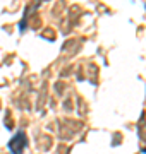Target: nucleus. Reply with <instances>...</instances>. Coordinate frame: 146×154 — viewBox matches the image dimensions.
<instances>
[{"label": "nucleus", "instance_id": "f257e3e1", "mask_svg": "<svg viewBox=\"0 0 146 154\" xmlns=\"http://www.w3.org/2000/svg\"><path fill=\"white\" fill-rule=\"evenodd\" d=\"M26 144H28V140H26V134L24 132H17V135L9 142V147H11V151L14 154H21Z\"/></svg>", "mask_w": 146, "mask_h": 154}]
</instances>
